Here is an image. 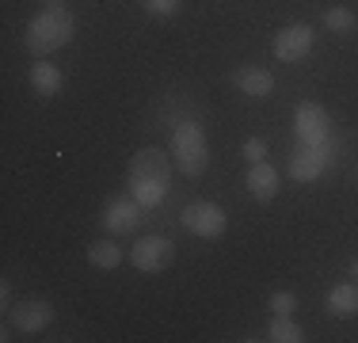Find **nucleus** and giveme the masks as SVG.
I'll return each instance as SVG.
<instances>
[{
  "label": "nucleus",
  "mask_w": 358,
  "mask_h": 343,
  "mask_svg": "<svg viewBox=\"0 0 358 343\" xmlns=\"http://www.w3.org/2000/svg\"><path fill=\"white\" fill-rule=\"evenodd\" d=\"M172 191V153L160 149H141L130 160V195L145 210H157Z\"/></svg>",
  "instance_id": "nucleus-1"
},
{
  "label": "nucleus",
  "mask_w": 358,
  "mask_h": 343,
  "mask_svg": "<svg viewBox=\"0 0 358 343\" xmlns=\"http://www.w3.org/2000/svg\"><path fill=\"white\" fill-rule=\"evenodd\" d=\"M73 31H76V20H73L69 8L65 4H46L35 20L27 23V31H23L27 54L31 57H46V54H54V50L69 46Z\"/></svg>",
  "instance_id": "nucleus-2"
},
{
  "label": "nucleus",
  "mask_w": 358,
  "mask_h": 343,
  "mask_svg": "<svg viewBox=\"0 0 358 343\" xmlns=\"http://www.w3.org/2000/svg\"><path fill=\"white\" fill-rule=\"evenodd\" d=\"M172 160L183 176H202L210 168V145H206V130H202L194 118L179 122L172 130Z\"/></svg>",
  "instance_id": "nucleus-3"
},
{
  "label": "nucleus",
  "mask_w": 358,
  "mask_h": 343,
  "mask_svg": "<svg viewBox=\"0 0 358 343\" xmlns=\"http://www.w3.org/2000/svg\"><path fill=\"white\" fill-rule=\"evenodd\" d=\"M336 160V153H331V141H297V149L289 153V176L297 179V183H313V179L324 176V168Z\"/></svg>",
  "instance_id": "nucleus-4"
},
{
  "label": "nucleus",
  "mask_w": 358,
  "mask_h": 343,
  "mask_svg": "<svg viewBox=\"0 0 358 343\" xmlns=\"http://www.w3.org/2000/svg\"><path fill=\"white\" fill-rule=\"evenodd\" d=\"M179 225L187 229V233H194V237H202V240H217L221 233H225V225H229V218H225V210H221L217 202H191V206H183V214H179Z\"/></svg>",
  "instance_id": "nucleus-5"
},
{
  "label": "nucleus",
  "mask_w": 358,
  "mask_h": 343,
  "mask_svg": "<svg viewBox=\"0 0 358 343\" xmlns=\"http://www.w3.org/2000/svg\"><path fill=\"white\" fill-rule=\"evenodd\" d=\"M149 218V210L134 199V195H115L107 206H103V225L110 229L115 237H126V233H138Z\"/></svg>",
  "instance_id": "nucleus-6"
},
{
  "label": "nucleus",
  "mask_w": 358,
  "mask_h": 343,
  "mask_svg": "<svg viewBox=\"0 0 358 343\" xmlns=\"http://www.w3.org/2000/svg\"><path fill=\"white\" fill-rule=\"evenodd\" d=\"M172 260H176V244L168 237H141L130 248V263L141 274H157V271L172 267Z\"/></svg>",
  "instance_id": "nucleus-7"
},
{
  "label": "nucleus",
  "mask_w": 358,
  "mask_h": 343,
  "mask_svg": "<svg viewBox=\"0 0 358 343\" xmlns=\"http://www.w3.org/2000/svg\"><path fill=\"white\" fill-rule=\"evenodd\" d=\"M50 324H54V305L42 302V298H27V302H15L8 309V328L23 332V336L46 332Z\"/></svg>",
  "instance_id": "nucleus-8"
},
{
  "label": "nucleus",
  "mask_w": 358,
  "mask_h": 343,
  "mask_svg": "<svg viewBox=\"0 0 358 343\" xmlns=\"http://www.w3.org/2000/svg\"><path fill=\"white\" fill-rule=\"evenodd\" d=\"M271 54L286 65L305 62L313 54V27L309 23H289V27H282L275 34V42H271Z\"/></svg>",
  "instance_id": "nucleus-9"
},
{
  "label": "nucleus",
  "mask_w": 358,
  "mask_h": 343,
  "mask_svg": "<svg viewBox=\"0 0 358 343\" xmlns=\"http://www.w3.org/2000/svg\"><path fill=\"white\" fill-rule=\"evenodd\" d=\"M294 130H297V141H331V118L320 103H297L294 107Z\"/></svg>",
  "instance_id": "nucleus-10"
},
{
  "label": "nucleus",
  "mask_w": 358,
  "mask_h": 343,
  "mask_svg": "<svg viewBox=\"0 0 358 343\" xmlns=\"http://www.w3.org/2000/svg\"><path fill=\"white\" fill-rule=\"evenodd\" d=\"M233 84H236V92H244V96H252V99H267L271 92H275V76H271L263 65H244V69H236V73H233Z\"/></svg>",
  "instance_id": "nucleus-11"
},
{
  "label": "nucleus",
  "mask_w": 358,
  "mask_h": 343,
  "mask_svg": "<svg viewBox=\"0 0 358 343\" xmlns=\"http://www.w3.org/2000/svg\"><path fill=\"white\" fill-rule=\"evenodd\" d=\"M328 313L339 316V321L358 316V282L355 279H347V282H339V286L328 290Z\"/></svg>",
  "instance_id": "nucleus-12"
},
{
  "label": "nucleus",
  "mask_w": 358,
  "mask_h": 343,
  "mask_svg": "<svg viewBox=\"0 0 358 343\" xmlns=\"http://www.w3.org/2000/svg\"><path fill=\"white\" fill-rule=\"evenodd\" d=\"M248 191H252V199H259V202H271L278 195V172L271 168L267 160H259V164L248 168Z\"/></svg>",
  "instance_id": "nucleus-13"
},
{
  "label": "nucleus",
  "mask_w": 358,
  "mask_h": 343,
  "mask_svg": "<svg viewBox=\"0 0 358 343\" xmlns=\"http://www.w3.org/2000/svg\"><path fill=\"white\" fill-rule=\"evenodd\" d=\"M27 80H31V88H35L38 96H57L62 84H65V76H62V69H57L54 62H35L31 73H27Z\"/></svg>",
  "instance_id": "nucleus-14"
},
{
  "label": "nucleus",
  "mask_w": 358,
  "mask_h": 343,
  "mask_svg": "<svg viewBox=\"0 0 358 343\" xmlns=\"http://www.w3.org/2000/svg\"><path fill=\"white\" fill-rule=\"evenodd\" d=\"M88 263L99 271H115L122 263V248L115 240H96V244H88Z\"/></svg>",
  "instance_id": "nucleus-15"
},
{
  "label": "nucleus",
  "mask_w": 358,
  "mask_h": 343,
  "mask_svg": "<svg viewBox=\"0 0 358 343\" xmlns=\"http://www.w3.org/2000/svg\"><path fill=\"white\" fill-rule=\"evenodd\" d=\"M267 340L271 343H301L305 332H301V324H297L294 316H278L275 313V321H271V328H267Z\"/></svg>",
  "instance_id": "nucleus-16"
},
{
  "label": "nucleus",
  "mask_w": 358,
  "mask_h": 343,
  "mask_svg": "<svg viewBox=\"0 0 358 343\" xmlns=\"http://www.w3.org/2000/svg\"><path fill=\"white\" fill-rule=\"evenodd\" d=\"M355 23H358L355 8L336 4V8H328V12H324V31H331V34H347V31H355Z\"/></svg>",
  "instance_id": "nucleus-17"
},
{
  "label": "nucleus",
  "mask_w": 358,
  "mask_h": 343,
  "mask_svg": "<svg viewBox=\"0 0 358 343\" xmlns=\"http://www.w3.org/2000/svg\"><path fill=\"white\" fill-rule=\"evenodd\" d=\"M271 313H278V316H289L297 309V298L289 294V290H275V294H271Z\"/></svg>",
  "instance_id": "nucleus-18"
},
{
  "label": "nucleus",
  "mask_w": 358,
  "mask_h": 343,
  "mask_svg": "<svg viewBox=\"0 0 358 343\" xmlns=\"http://www.w3.org/2000/svg\"><path fill=\"white\" fill-rule=\"evenodd\" d=\"M145 4V12H152V15H160V20H168V15H176L179 8H183V0H141Z\"/></svg>",
  "instance_id": "nucleus-19"
},
{
  "label": "nucleus",
  "mask_w": 358,
  "mask_h": 343,
  "mask_svg": "<svg viewBox=\"0 0 358 343\" xmlns=\"http://www.w3.org/2000/svg\"><path fill=\"white\" fill-rule=\"evenodd\" d=\"M244 157H248L252 164L267 160V141H263V137H248V141H244Z\"/></svg>",
  "instance_id": "nucleus-20"
},
{
  "label": "nucleus",
  "mask_w": 358,
  "mask_h": 343,
  "mask_svg": "<svg viewBox=\"0 0 358 343\" xmlns=\"http://www.w3.org/2000/svg\"><path fill=\"white\" fill-rule=\"evenodd\" d=\"M0 302H4L8 309H12V282H8V279L0 282Z\"/></svg>",
  "instance_id": "nucleus-21"
},
{
  "label": "nucleus",
  "mask_w": 358,
  "mask_h": 343,
  "mask_svg": "<svg viewBox=\"0 0 358 343\" xmlns=\"http://www.w3.org/2000/svg\"><path fill=\"white\" fill-rule=\"evenodd\" d=\"M347 274H351V279L358 282V255H355V260H351V267H347Z\"/></svg>",
  "instance_id": "nucleus-22"
},
{
  "label": "nucleus",
  "mask_w": 358,
  "mask_h": 343,
  "mask_svg": "<svg viewBox=\"0 0 358 343\" xmlns=\"http://www.w3.org/2000/svg\"><path fill=\"white\" fill-rule=\"evenodd\" d=\"M46 4H62V0H46Z\"/></svg>",
  "instance_id": "nucleus-23"
}]
</instances>
